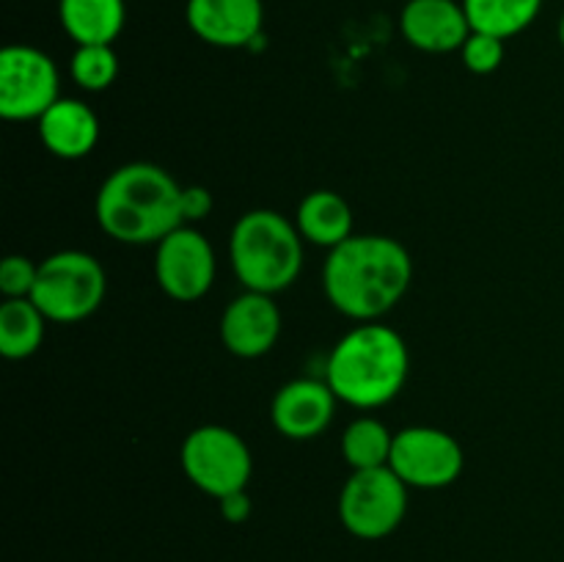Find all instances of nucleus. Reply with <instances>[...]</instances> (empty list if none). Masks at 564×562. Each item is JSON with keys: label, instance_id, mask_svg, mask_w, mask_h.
<instances>
[{"label": "nucleus", "instance_id": "nucleus-1", "mask_svg": "<svg viewBox=\"0 0 564 562\" xmlns=\"http://www.w3.org/2000/svg\"><path fill=\"white\" fill-rule=\"evenodd\" d=\"M413 279L411 253L386 235H352L330 248L323 287L330 306L358 323H375L402 301Z\"/></svg>", "mask_w": 564, "mask_h": 562}, {"label": "nucleus", "instance_id": "nucleus-2", "mask_svg": "<svg viewBox=\"0 0 564 562\" xmlns=\"http://www.w3.org/2000/svg\"><path fill=\"white\" fill-rule=\"evenodd\" d=\"M99 229L124 246H158L185 226L182 185L154 163L119 165L94 202Z\"/></svg>", "mask_w": 564, "mask_h": 562}, {"label": "nucleus", "instance_id": "nucleus-3", "mask_svg": "<svg viewBox=\"0 0 564 562\" xmlns=\"http://www.w3.org/2000/svg\"><path fill=\"white\" fill-rule=\"evenodd\" d=\"M411 369L408 345L394 328L364 323L341 336L330 350L325 380L352 408H380L402 391Z\"/></svg>", "mask_w": 564, "mask_h": 562}, {"label": "nucleus", "instance_id": "nucleus-4", "mask_svg": "<svg viewBox=\"0 0 564 562\" xmlns=\"http://www.w3.org/2000/svg\"><path fill=\"white\" fill-rule=\"evenodd\" d=\"M229 259L246 290L275 295L301 275L303 237L275 209H251L231 229Z\"/></svg>", "mask_w": 564, "mask_h": 562}, {"label": "nucleus", "instance_id": "nucleus-5", "mask_svg": "<svg viewBox=\"0 0 564 562\" xmlns=\"http://www.w3.org/2000/svg\"><path fill=\"white\" fill-rule=\"evenodd\" d=\"M108 279L97 257L86 251H58L39 264L31 301L50 323H80L105 301Z\"/></svg>", "mask_w": 564, "mask_h": 562}, {"label": "nucleus", "instance_id": "nucleus-6", "mask_svg": "<svg viewBox=\"0 0 564 562\" xmlns=\"http://www.w3.org/2000/svg\"><path fill=\"white\" fill-rule=\"evenodd\" d=\"M182 472L213 499L246 490L253 457L246 441L224 424H202L182 441Z\"/></svg>", "mask_w": 564, "mask_h": 562}, {"label": "nucleus", "instance_id": "nucleus-7", "mask_svg": "<svg viewBox=\"0 0 564 562\" xmlns=\"http://www.w3.org/2000/svg\"><path fill=\"white\" fill-rule=\"evenodd\" d=\"M408 512V485L391 466L358 468L339 494L341 527L358 540H383Z\"/></svg>", "mask_w": 564, "mask_h": 562}, {"label": "nucleus", "instance_id": "nucleus-8", "mask_svg": "<svg viewBox=\"0 0 564 562\" xmlns=\"http://www.w3.org/2000/svg\"><path fill=\"white\" fill-rule=\"evenodd\" d=\"M61 99L55 61L31 44H9L0 53V114L9 121L42 119Z\"/></svg>", "mask_w": 564, "mask_h": 562}, {"label": "nucleus", "instance_id": "nucleus-9", "mask_svg": "<svg viewBox=\"0 0 564 562\" xmlns=\"http://www.w3.org/2000/svg\"><path fill=\"white\" fill-rule=\"evenodd\" d=\"M389 466L408 488L438 490L455 483L466 455L455 435L441 428H405L394 435Z\"/></svg>", "mask_w": 564, "mask_h": 562}, {"label": "nucleus", "instance_id": "nucleus-10", "mask_svg": "<svg viewBox=\"0 0 564 562\" xmlns=\"http://www.w3.org/2000/svg\"><path fill=\"white\" fill-rule=\"evenodd\" d=\"M215 251L207 237L193 226H180L158 242L154 279L176 303H193L209 292L215 281Z\"/></svg>", "mask_w": 564, "mask_h": 562}, {"label": "nucleus", "instance_id": "nucleus-11", "mask_svg": "<svg viewBox=\"0 0 564 562\" xmlns=\"http://www.w3.org/2000/svg\"><path fill=\"white\" fill-rule=\"evenodd\" d=\"M339 397L328 380L297 378L281 386L270 406V419L284 439L308 441L330 428Z\"/></svg>", "mask_w": 564, "mask_h": 562}, {"label": "nucleus", "instance_id": "nucleus-12", "mask_svg": "<svg viewBox=\"0 0 564 562\" xmlns=\"http://www.w3.org/2000/svg\"><path fill=\"white\" fill-rule=\"evenodd\" d=\"M187 28L213 47H248L262 36V0H187Z\"/></svg>", "mask_w": 564, "mask_h": 562}, {"label": "nucleus", "instance_id": "nucleus-13", "mask_svg": "<svg viewBox=\"0 0 564 562\" xmlns=\"http://www.w3.org/2000/svg\"><path fill=\"white\" fill-rule=\"evenodd\" d=\"M281 334V312L273 295L246 290L220 317V339L226 350L240 358H259L273 350Z\"/></svg>", "mask_w": 564, "mask_h": 562}, {"label": "nucleus", "instance_id": "nucleus-14", "mask_svg": "<svg viewBox=\"0 0 564 562\" xmlns=\"http://www.w3.org/2000/svg\"><path fill=\"white\" fill-rule=\"evenodd\" d=\"M400 28L405 42L422 53H455L471 36V22L457 0H408Z\"/></svg>", "mask_w": 564, "mask_h": 562}, {"label": "nucleus", "instance_id": "nucleus-15", "mask_svg": "<svg viewBox=\"0 0 564 562\" xmlns=\"http://www.w3.org/2000/svg\"><path fill=\"white\" fill-rule=\"evenodd\" d=\"M39 138L44 149L61 160H80L94 152L99 141V119L80 99L61 97L39 119Z\"/></svg>", "mask_w": 564, "mask_h": 562}, {"label": "nucleus", "instance_id": "nucleus-16", "mask_svg": "<svg viewBox=\"0 0 564 562\" xmlns=\"http://www.w3.org/2000/svg\"><path fill=\"white\" fill-rule=\"evenodd\" d=\"M58 20L72 42L113 44L127 20L124 0H58Z\"/></svg>", "mask_w": 564, "mask_h": 562}, {"label": "nucleus", "instance_id": "nucleus-17", "mask_svg": "<svg viewBox=\"0 0 564 562\" xmlns=\"http://www.w3.org/2000/svg\"><path fill=\"white\" fill-rule=\"evenodd\" d=\"M297 231L303 240L336 248L352 237V207L336 191H314L297 207Z\"/></svg>", "mask_w": 564, "mask_h": 562}, {"label": "nucleus", "instance_id": "nucleus-18", "mask_svg": "<svg viewBox=\"0 0 564 562\" xmlns=\"http://www.w3.org/2000/svg\"><path fill=\"white\" fill-rule=\"evenodd\" d=\"M47 323L31 298H6L0 306V353L11 361L33 356L42 347Z\"/></svg>", "mask_w": 564, "mask_h": 562}, {"label": "nucleus", "instance_id": "nucleus-19", "mask_svg": "<svg viewBox=\"0 0 564 562\" xmlns=\"http://www.w3.org/2000/svg\"><path fill=\"white\" fill-rule=\"evenodd\" d=\"M471 31L512 39L538 20L543 0H463Z\"/></svg>", "mask_w": 564, "mask_h": 562}, {"label": "nucleus", "instance_id": "nucleus-20", "mask_svg": "<svg viewBox=\"0 0 564 562\" xmlns=\"http://www.w3.org/2000/svg\"><path fill=\"white\" fill-rule=\"evenodd\" d=\"M394 435L380 419L361 417L347 424L341 435V457L352 472L358 468H380L389 466L391 450H394Z\"/></svg>", "mask_w": 564, "mask_h": 562}, {"label": "nucleus", "instance_id": "nucleus-21", "mask_svg": "<svg viewBox=\"0 0 564 562\" xmlns=\"http://www.w3.org/2000/svg\"><path fill=\"white\" fill-rule=\"evenodd\" d=\"M72 80L83 91H105L119 77V58L113 53V44H80L72 55Z\"/></svg>", "mask_w": 564, "mask_h": 562}, {"label": "nucleus", "instance_id": "nucleus-22", "mask_svg": "<svg viewBox=\"0 0 564 562\" xmlns=\"http://www.w3.org/2000/svg\"><path fill=\"white\" fill-rule=\"evenodd\" d=\"M460 55L468 72H474V75H490L505 61V39L471 31V36L460 47Z\"/></svg>", "mask_w": 564, "mask_h": 562}, {"label": "nucleus", "instance_id": "nucleus-23", "mask_svg": "<svg viewBox=\"0 0 564 562\" xmlns=\"http://www.w3.org/2000/svg\"><path fill=\"white\" fill-rule=\"evenodd\" d=\"M39 264L28 257L11 253L0 264V292L6 298H31L33 284H36Z\"/></svg>", "mask_w": 564, "mask_h": 562}, {"label": "nucleus", "instance_id": "nucleus-24", "mask_svg": "<svg viewBox=\"0 0 564 562\" xmlns=\"http://www.w3.org/2000/svg\"><path fill=\"white\" fill-rule=\"evenodd\" d=\"M209 213H213V193H209L207 187H182V215H185V224L204 220Z\"/></svg>", "mask_w": 564, "mask_h": 562}, {"label": "nucleus", "instance_id": "nucleus-25", "mask_svg": "<svg viewBox=\"0 0 564 562\" xmlns=\"http://www.w3.org/2000/svg\"><path fill=\"white\" fill-rule=\"evenodd\" d=\"M218 507H220V516H224L226 521L242 523L248 521V516H251V496H248L246 490H237V494H229L224 496V499H218Z\"/></svg>", "mask_w": 564, "mask_h": 562}, {"label": "nucleus", "instance_id": "nucleus-26", "mask_svg": "<svg viewBox=\"0 0 564 562\" xmlns=\"http://www.w3.org/2000/svg\"><path fill=\"white\" fill-rule=\"evenodd\" d=\"M556 33H560V44L564 47V14L560 17V28H556Z\"/></svg>", "mask_w": 564, "mask_h": 562}]
</instances>
